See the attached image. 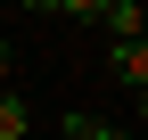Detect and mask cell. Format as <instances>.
I'll list each match as a JSON object with an SVG mask.
<instances>
[{
    "label": "cell",
    "mask_w": 148,
    "mask_h": 140,
    "mask_svg": "<svg viewBox=\"0 0 148 140\" xmlns=\"http://www.w3.org/2000/svg\"><path fill=\"white\" fill-rule=\"evenodd\" d=\"M107 74L140 99V91H148V41H107Z\"/></svg>",
    "instance_id": "cell-1"
},
{
    "label": "cell",
    "mask_w": 148,
    "mask_h": 140,
    "mask_svg": "<svg viewBox=\"0 0 148 140\" xmlns=\"http://www.w3.org/2000/svg\"><path fill=\"white\" fill-rule=\"evenodd\" d=\"M99 25H107V41H140V33H148V8H140V0H107Z\"/></svg>",
    "instance_id": "cell-2"
},
{
    "label": "cell",
    "mask_w": 148,
    "mask_h": 140,
    "mask_svg": "<svg viewBox=\"0 0 148 140\" xmlns=\"http://www.w3.org/2000/svg\"><path fill=\"white\" fill-rule=\"evenodd\" d=\"M0 140H33V107L8 91V82H0Z\"/></svg>",
    "instance_id": "cell-3"
},
{
    "label": "cell",
    "mask_w": 148,
    "mask_h": 140,
    "mask_svg": "<svg viewBox=\"0 0 148 140\" xmlns=\"http://www.w3.org/2000/svg\"><path fill=\"white\" fill-rule=\"evenodd\" d=\"M66 132H74V140H132L123 124H99V115H66Z\"/></svg>",
    "instance_id": "cell-4"
},
{
    "label": "cell",
    "mask_w": 148,
    "mask_h": 140,
    "mask_svg": "<svg viewBox=\"0 0 148 140\" xmlns=\"http://www.w3.org/2000/svg\"><path fill=\"white\" fill-rule=\"evenodd\" d=\"M58 16H74V25H99V16H107V0H58Z\"/></svg>",
    "instance_id": "cell-5"
},
{
    "label": "cell",
    "mask_w": 148,
    "mask_h": 140,
    "mask_svg": "<svg viewBox=\"0 0 148 140\" xmlns=\"http://www.w3.org/2000/svg\"><path fill=\"white\" fill-rule=\"evenodd\" d=\"M25 8H41V16H58V0H25Z\"/></svg>",
    "instance_id": "cell-6"
},
{
    "label": "cell",
    "mask_w": 148,
    "mask_h": 140,
    "mask_svg": "<svg viewBox=\"0 0 148 140\" xmlns=\"http://www.w3.org/2000/svg\"><path fill=\"white\" fill-rule=\"evenodd\" d=\"M0 82H8V41H0Z\"/></svg>",
    "instance_id": "cell-7"
}]
</instances>
